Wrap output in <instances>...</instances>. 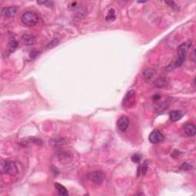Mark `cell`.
I'll return each instance as SVG.
<instances>
[{"label":"cell","instance_id":"cell-1","mask_svg":"<svg viewBox=\"0 0 196 196\" xmlns=\"http://www.w3.org/2000/svg\"><path fill=\"white\" fill-rule=\"evenodd\" d=\"M192 43V41H188L186 42L182 43L179 46V48H178V58L176 59V62H175L174 67H179L184 63L188 49L191 48Z\"/></svg>","mask_w":196,"mask_h":196},{"label":"cell","instance_id":"cell-2","mask_svg":"<svg viewBox=\"0 0 196 196\" xmlns=\"http://www.w3.org/2000/svg\"><path fill=\"white\" fill-rule=\"evenodd\" d=\"M1 171L3 174L13 176L18 173V168L16 164L13 161L8 160H2L1 161Z\"/></svg>","mask_w":196,"mask_h":196},{"label":"cell","instance_id":"cell-3","mask_svg":"<svg viewBox=\"0 0 196 196\" xmlns=\"http://www.w3.org/2000/svg\"><path fill=\"white\" fill-rule=\"evenodd\" d=\"M21 20L24 25H28V26H34L38 22V16L35 12L27 11L22 14Z\"/></svg>","mask_w":196,"mask_h":196},{"label":"cell","instance_id":"cell-4","mask_svg":"<svg viewBox=\"0 0 196 196\" xmlns=\"http://www.w3.org/2000/svg\"><path fill=\"white\" fill-rule=\"evenodd\" d=\"M87 179L95 184H100L105 179V174L101 171H94L87 175Z\"/></svg>","mask_w":196,"mask_h":196},{"label":"cell","instance_id":"cell-5","mask_svg":"<svg viewBox=\"0 0 196 196\" xmlns=\"http://www.w3.org/2000/svg\"><path fill=\"white\" fill-rule=\"evenodd\" d=\"M149 139L152 143L156 144L163 142L164 140V136L163 133L159 130H154L150 133Z\"/></svg>","mask_w":196,"mask_h":196},{"label":"cell","instance_id":"cell-6","mask_svg":"<svg viewBox=\"0 0 196 196\" xmlns=\"http://www.w3.org/2000/svg\"><path fill=\"white\" fill-rule=\"evenodd\" d=\"M130 124V120L129 118L126 116H122L120 118L118 119L117 122V128L119 129V130L121 132H125L127 130L128 126Z\"/></svg>","mask_w":196,"mask_h":196},{"label":"cell","instance_id":"cell-7","mask_svg":"<svg viewBox=\"0 0 196 196\" xmlns=\"http://www.w3.org/2000/svg\"><path fill=\"white\" fill-rule=\"evenodd\" d=\"M18 9L17 6H10V7H6L3 8L2 9V15L5 18H12L14 17L17 14Z\"/></svg>","mask_w":196,"mask_h":196},{"label":"cell","instance_id":"cell-8","mask_svg":"<svg viewBox=\"0 0 196 196\" xmlns=\"http://www.w3.org/2000/svg\"><path fill=\"white\" fill-rule=\"evenodd\" d=\"M22 40L24 44L26 45H32L36 41V37L35 35L25 34L22 36Z\"/></svg>","mask_w":196,"mask_h":196},{"label":"cell","instance_id":"cell-9","mask_svg":"<svg viewBox=\"0 0 196 196\" xmlns=\"http://www.w3.org/2000/svg\"><path fill=\"white\" fill-rule=\"evenodd\" d=\"M184 131L187 136H194L196 133V127L192 123H187L184 126Z\"/></svg>","mask_w":196,"mask_h":196},{"label":"cell","instance_id":"cell-10","mask_svg":"<svg viewBox=\"0 0 196 196\" xmlns=\"http://www.w3.org/2000/svg\"><path fill=\"white\" fill-rule=\"evenodd\" d=\"M50 143H51V145L53 147H58L65 144L67 143V140L63 137H56L51 139Z\"/></svg>","mask_w":196,"mask_h":196},{"label":"cell","instance_id":"cell-11","mask_svg":"<svg viewBox=\"0 0 196 196\" xmlns=\"http://www.w3.org/2000/svg\"><path fill=\"white\" fill-rule=\"evenodd\" d=\"M54 187H55L56 190L58 192V194L60 195H63V196H67L68 195V192H67V189L65 187L64 185H62V184L58 182H55L54 183Z\"/></svg>","mask_w":196,"mask_h":196},{"label":"cell","instance_id":"cell-12","mask_svg":"<svg viewBox=\"0 0 196 196\" xmlns=\"http://www.w3.org/2000/svg\"><path fill=\"white\" fill-rule=\"evenodd\" d=\"M135 96V91L132 90V91H128L127 94L125 95L124 98L123 100V106H129V104L131 103V99Z\"/></svg>","mask_w":196,"mask_h":196},{"label":"cell","instance_id":"cell-13","mask_svg":"<svg viewBox=\"0 0 196 196\" xmlns=\"http://www.w3.org/2000/svg\"><path fill=\"white\" fill-rule=\"evenodd\" d=\"M182 117V113L179 110H173L169 113V118L173 122H176L179 120Z\"/></svg>","mask_w":196,"mask_h":196},{"label":"cell","instance_id":"cell-14","mask_svg":"<svg viewBox=\"0 0 196 196\" xmlns=\"http://www.w3.org/2000/svg\"><path fill=\"white\" fill-rule=\"evenodd\" d=\"M155 73L156 71L154 69L149 68V69H147V70L143 72V76L146 80H150L153 78L154 75H155Z\"/></svg>","mask_w":196,"mask_h":196},{"label":"cell","instance_id":"cell-15","mask_svg":"<svg viewBox=\"0 0 196 196\" xmlns=\"http://www.w3.org/2000/svg\"><path fill=\"white\" fill-rule=\"evenodd\" d=\"M18 46H19V43H18L16 40H15L14 38H11L10 41H9V51H10V52H13V51L17 49Z\"/></svg>","mask_w":196,"mask_h":196},{"label":"cell","instance_id":"cell-16","mask_svg":"<svg viewBox=\"0 0 196 196\" xmlns=\"http://www.w3.org/2000/svg\"><path fill=\"white\" fill-rule=\"evenodd\" d=\"M147 169H148V162L145 161L143 163V165H141V166H139V171L138 172H139V173L140 175H145L146 173H147Z\"/></svg>","mask_w":196,"mask_h":196},{"label":"cell","instance_id":"cell-17","mask_svg":"<svg viewBox=\"0 0 196 196\" xmlns=\"http://www.w3.org/2000/svg\"><path fill=\"white\" fill-rule=\"evenodd\" d=\"M166 80L165 78H160V79H157L155 82V85L157 87H163L166 85Z\"/></svg>","mask_w":196,"mask_h":196},{"label":"cell","instance_id":"cell-18","mask_svg":"<svg viewBox=\"0 0 196 196\" xmlns=\"http://www.w3.org/2000/svg\"><path fill=\"white\" fill-rule=\"evenodd\" d=\"M116 15H115V11L113 9H110L109 11L108 14H107V17H106V19L107 21H113L115 19Z\"/></svg>","mask_w":196,"mask_h":196},{"label":"cell","instance_id":"cell-19","mask_svg":"<svg viewBox=\"0 0 196 196\" xmlns=\"http://www.w3.org/2000/svg\"><path fill=\"white\" fill-rule=\"evenodd\" d=\"M141 158H142L141 155H139V154H138V153H136V154H134V155L132 156L131 160H132V161L133 162V163H138L140 162Z\"/></svg>","mask_w":196,"mask_h":196},{"label":"cell","instance_id":"cell-20","mask_svg":"<svg viewBox=\"0 0 196 196\" xmlns=\"http://www.w3.org/2000/svg\"><path fill=\"white\" fill-rule=\"evenodd\" d=\"M181 168L182 170H185V171H189V170L192 169V165H190V164L185 163H183L182 165H181Z\"/></svg>","mask_w":196,"mask_h":196},{"label":"cell","instance_id":"cell-21","mask_svg":"<svg viewBox=\"0 0 196 196\" xmlns=\"http://www.w3.org/2000/svg\"><path fill=\"white\" fill-rule=\"evenodd\" d=\"M38 4H41V5H45L47 7H51L52 8L54 4H53L52 2L51 1H43V2H38Z\"/></svg>","mask_w":196,"mask_h":196},{"label":"cell","instance_id":"cell-22","mask_svg":"<svg viewBox=\"0 0 196 196\" xmlns=\"http://www.w3.org/2000/svg\"><path fill=\"white\" fill-rule=\"evenodd\" d=\"M165 3H166L169 7H171L172 9H175V10H179V7H178V6L174 2H166Z\"/></svg>","mask_w":196,"mask_h":196},{"label":"cell","instance_id":"cell-23","mask_svg":"<svg viewBox=\"0 0 196 196\" xmlns=\"http://www.w3.org/2000/svg\"><path fill=\"white\" fill-rule=\"evenodd\" d=\"M153 98H154V100H160V95H154Z\"/></svg>","mask_w":196,"mask_h":196}]
</instances>
